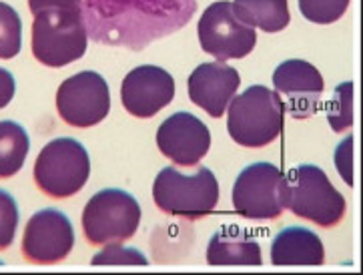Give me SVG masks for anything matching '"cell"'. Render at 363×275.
Masks as SVG:
<instances>
[{
  "label": "cell",
  "mask_w": 363,
  "mask_h": 275,
  "mask_svg": "<svg viewBox=\"0 0 363 275\" xmlns=\"http://www.w3.org/2000/svg\"><path fill=\"white\" fill-rule=\"evenodd\" d=\"M86 36L108 47L143 50L181 30L197 12V0H79Z\"/></svg>",
  "instance_id": "obj_1"
},
{
  "label": "cell",
  "mask_w": 363,
  "mask_h": 275,
  "mask_svg": "<svg viewBox=\"0 0 363 275\" xmlns=\"http://www.w3.org/2000/svg\"><path fill=\"white\" fill-rule=\"evenodd\" d=\"M227 129L235 143L249 149L271 145L283 131L285 105L267 86L253 84L229 103Z\"/></svg>",
  "instance_id": "obj_2"
},
{
  "label": "cell",
  "mask_w": 363,
  "mask_h": 275,
  "mask_svg": "<svg viewBox=\"0 0 363 275\" xmlns=\"http://www.w3.org/2000/svg\"><path fill=\"white\" fill-rule=\"evenodd\" d=\"M152 199L167 215L197 221L215 211L219 183L207 167H201L195 175H183L175 167H164L152 183Z\"/></svg>",
  "instance_id": "obj_3"
},
{
  "label": "cell",
  "mask_w": 363,
  "mask_h": 275,
  "mask_svg": "<svg viewBox=\"0 0 363 275\" xmlns=\"http://www.w3.org/2000/svg\"><path fill=\"white\" fill-rule=\"evenodd\" d=\"M91 177V159L77 139L60 137L43 147L35 163V183L52 199H67L81 191Z\"/></svg>",
  "instance_id": "obj_4"
},
{
  "label": "cell",
  "mask_w": 363,
  "mask_h": 275,
  "mask_svg": "<svg viewBox=\"0 0 363 275\" xmlns=\"http://www.w3.org/2000/svg\"><path fill=\"white\" fill-rule=\"evenodd\" d=\"M89 45L86 26L81 12L45 11L35 14L33 21V55L35 59L60 69L84 57Z\"/></svg>",
  "instance_id": "obj_5"
},
{
  "label": "cell",
  "mask_w": 363,
  "mask_h": 275,
  "mask_svg": "<svg viewBox=\"0 0 363 275\" xmlns=\"http://www.w3.org/2000/svg\"><path fill=\"white\" fill-rule=\"evenodd\" d=\"M235 211L251 221H273L283 215L289 199V179L273 163H253L235 181Z\"/></svg>",
  "instance_id": "obj_6"
},
{
  "label": "cell",
  "mask_w": 363,
  "mask_h": 275,
  "mask_svg": "<svg viewBox=\"0 0 363 275\" xmlns=\"http://www.w3.org/2000/svg\"><path fill=\"white\" fill-rule=\"evenodd\" d=\"M141 225V205L127 191L94 193L82 211V231L91 245L129 241Z\"/></svg>",
  "instance_id": "obj_7"
},
{
  "label": "cell",
  "mask_w": 363,
  "mask_h": 275,
  "mask_svg": "<svg viewBox=\"0 0 363 275\" xmlns=\"http://www.w3.org/2000/svg\"><path fill=\"white\" fill-rule=\"evenodd\" d=\"M287 209L293 215L311 221L319 228H335L347 213L345 197L341 195L315 165H301L291 173Z\"/></svg>",
  "instance_id": "obj_8"
},
{
  "label": "cell",
  "mask_w": 363,
  "mask_h": 275,
  "mask_svg": "<svg viewBox=\"0 0 363 275\" xmlns=\"http://www.w3.org/2000/svg\"><path fill=\"white\" fill-rule=\"evenodd\" d=\"M201 48L217 60L245 59L257 45V33L245 24L233 9V2H213L201 14L199 26Z\"/></svg>",
  "instance_id": "obj_9"
},
{
  "label": "cell",
  "mask_w": 363,
  "mask_h": 275,
  "mask_svg": "<svg viewBox=\"0 0 363 275\" xmlns=\"http://www.w3.org/2000/svg\"><path fill=\"white\" fill-rule=\"evenodd\" d=\"M60 119L77 129H89L106 119L111 111V91L106 81L94 71L69 77L57 91Z\"/></svg>",
  "instance_id": "obj_10"
},
{
  "label": "cell",
  "mask_w": 363,
  "mask_h": 275,
  "mask_svg": "<svg viewBox=\"0 0 363 275\" xmlns=\"http://www.w3.org/2000/svg\"><path fill=\"white\" fill-rule=\"evenodd\" d=\"M74 247V229L59 209H40L28 219L23 235V255L36 265L59 264Z\"/></svg>",
  "instance_id": "obj_11"
},
{
  "label": "cell",
  "mask_w": 363,
  "mask_h": 275,
  "mask_svg": "<svg viewBox=\"0 0 363 275\" xmlns=\"http://www.w3.org/2000/svg\"><path fill=\"white\" fill-rule=\"evenodd\" d=\"M273 86L279 96H285V111L293 119H309L319 111L323 95V77L307 60L291 59L281 62L273 72Z\"/></svg>",
  "instance_id": "obj_12"
},
{
  "label": "cell",
  "mask_w": 363,
  "mask_h": 275,
  "mask_svg": "<svg viewBox=\"0 0 363 275\" xmlns=\"http://www.w3.org/2000/svg\"><path fill=\"white\" fill-rule=\"evenodd\" d=\"M159 151L181 167H195L209 153L211 133L195 115L179 111L161 123L157 131Z\"/></svg>",
  "instance_id": "obj_13"
},
{
  "label": "cell",
  "mask_w": 363,
  "mask_h": 275,
  "mask_svg": "<svg viewBox=\"0 0 363 275\" xmlns=\"http://www.w3.org/2000/svg\"><path fill=\"white\" fill-rule=\"evenodd\" d=\"M175 99V81L169 72L155 67L143 64L125 77L121 84V101L137 119H151L163 111Z\"/></svg>",
  "instance_id": "obj_14"
},
{
  "label": "cell",
  "mask_w": 363,
  "mask_h": 275,
  "mask_svg": "<svg viewBox=\"0 0 363 275\" xmlns=\"http://www.w3.org/2000/svg\"><path fill=\"white\" fill-rule=\"evenodd\" d=\"M241 77L233 67L217 62H203L189 77V99L209 117L219 119L225 115L231 99L237 95Z\"/></svg>",
  "instance_id": "obj_15"
},
{
  "label": "cell",
  "mask_w": 363,
  "mask_h": 275,
  "mask_svg": "<svg viewBox=\"0 0 363 275\" xmlns=\"http://www.w3.org/2000/svg\"><path fill=\"white\" fill-rule=\"evenodd\" d=\"M273 265H323L325 249L313 231L305 228H287L271 243Z\"/></svg>",
  "instance_id": "obj_16"
},
{
  "label": "cell",
  "mask_w": 363,
  "mask_h": 275,
  "mask_svg": "<svg viewBox=\"0 0 363 275\" xmlns=\"http://www.w3.org/2000/svg\"><path fill=\"white\" fill-rule=\"evenodd\" d=\"M209 265H261V247L253 235L237 228H223L209 241Z\"/></svg>",
  "instance_id": "obj_17"
},
{
  "label": "cell",
  "mask_w": 363,
  "mask_h": 275,
  "mask_svg": "<svg viewBox=\"0 0 363 275\" xmlns=\"http://www.w3.org/2000/svg\"><path fill=\"white\" fill-rule=\"evenodd\" d=\"M237 16L263 33H281L291 21L287 0H235Z\"/></svg>",
  "instance_id": "obj_18"
},
{
  "label": "cell",
  "mask_w": 363,
  "mask_h": 275,
  "mask_svg": "<svg viewBox=\"0 0 363 275\" xmlns=\"http://www.w3.org/2000/svg\"><path fill=\"white\" fill-rule=\"evenodd\" d=\"M30 151V139L23 125L0 120V179H11L21 169Z\"/></svg>",
  "instance_id": "obj_19"
},
{
  "label": "cell",
  "mask_w": 363,
  "mask_h": 275,
  "mask_svg": "<svg viewBox=\"0 0 363 275\" xmlns=\"http://www.w3.org/2000/svg\"><path fill=\"white\" fill-rule=\"evenodd\" d=\"M23 48V21L11 4L0 2V59H14Z\"/></svg>",
  "instance_id": "obj_20"
},
{
  "label": "cell",
  "mask_w": 363,
  "mask_h": 275,
  "mask_svg": "<svg viewBox=\"0 0 363 275\" xmlns=\"http://www.w3.org/2000/svg\"><path fill=\"white\" fill-rule=\"evenodd\" d=\"M328 120L335 133L347 131L353 125V83H343L335 89V96L329 103Z\"/></svg>",
  "instance_id": "obj_21"
},
{
  "label": "cell",
  "mask_w": 363,
  "mask_h": 275,
  "mask_svg": "<svg viewBox=\"0 0 363 275\" xmlns=\"http://www.w3.org/2000/svg\"><path fill=\"white\" fill-rule=\"evenodd\" d=\"M352 0H299V11L309 23H337L347 12Z\"/></svg>",
  "instance_id": "obj_22"
},
{
  "label": "cell",
  "mask_w": 363,
  "mask_h": 275,
  "mask_svg": "<svg viewBox=\"0 0 363 275\" xmlns=\"http://www.w3.org/2000/svg\"><path fill=\"white\" fill-rule=\"evenodd\" d=\"M18 221H21V213L14 197L9 191L0 189V252L9 249L12 245L16 237Z\"/></svg>",
  "instance_id": "obj_23"
},
{
  "label": "cell",
  "mask_w": 363,
  "mask_h": 275,
  "mask_svg": "<svg viewBox=\"0 0 363 275\" xmlns=\"http://www.w3.org/2000/svg\"><path fill=\"white\" fill-rule=\"evenodd\" d=\"M105 249L93 257V265H147L149 259L137 249L123 247V243H108Z\"/></svg>",
  "instance_id": "obj_24"
},
{
  "label": "cell",
  "mask_w": 363,
  "mask_h": 275,
  "mask_svg": "<svg viewBox=\"0 0 363 275\" xmlns=\"http://www.w3.org/2000/svg\"><path fill=\"white\" fill-rule=\"evenodd\" d=\"M28 9L33 14L45 11L81 12V4H79V0H28Z\"/></svg>",
  "instance_id": "obj_25"
},
{
  "label": "cell",
  "mask_w": 363,
  "mask_h": 275,
  "mask_svg": "<svg viewBox=\"0 0 363 275\" xmlns=\"http://www.w3.org/2000/svg\"><path fill=\"white\" fill-rule=\"evenodd\" d=\"M352 143H353V137H347V141H343L340 145V149H337V155H335V163H337V169H340L341 177L343 181L347 183V185H353L352 179Z\"/></svg>",
  "instance_id": "obj_26"
},
{
  "label": "cell",
  "mask_w": 363,
  "mask_h": 275,
  "mask_svg": "<svg viewBox=\"0 0 363 275\" xmlns=\"http://www.w3.org/2000/svg\"><path fill=\"white\" fill-rule=\"evenodd\" d=\"M14 93H16V83H14L12 72L0 67V108L11 105V101L14 99Z\"/></svg>",
  "instance_id": "obj_27"
}]
</instances>
